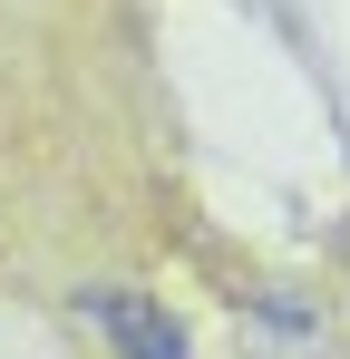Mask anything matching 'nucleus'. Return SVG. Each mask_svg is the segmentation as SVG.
Returning a JSON list of instances; mask_svg holds the SVG:
<instances>
[{
  "mask_svg": "<svg viewBox=\"0 0 350 359\" xmlns=\"http://www.w3.org/2000/svg\"><path fill=\"white\" fill-rule=\"evenodd\" d=\"M78 311L117 340V359H195L185 330H175V311H156V301H136V292H88Z\"/></svg>",
  "mask_w": 350,
  "mask_h": 359,
  "instance_id": "nucleus-1",
  "label": "nucleus"
}]
</instances>
